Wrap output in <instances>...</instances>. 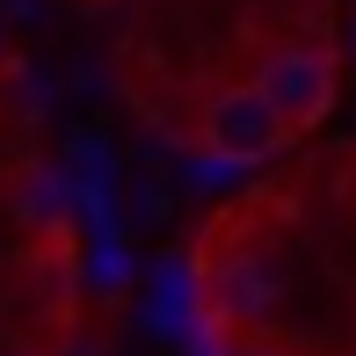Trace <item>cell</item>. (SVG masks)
<instances>
[{
    "instance_id": "obj_3",
    "label": "cell",
    "mask_w": 356,
    "mask_h": 356,
    "mask_svg": "<svg viewBox=\"0 0 356 356\" xmlns=\"http://www.w3.org/2000/svg\"><path fill=\"white\" fill-rule=\"evenodd\" d=\"M349 58H356V29H349Z\"/></svg>"
},
{
    "instance_id": "obj_2",
    "label": "cell",
    "mask_w": 356,
    "mask_h": 356,
    "mask_svg": "<svg viewBox=\"0 0 356 356\" xmlns=\"http://www.w3.org/2000/svg\"><path fill=\"white\" fill-rule=\"evenodd\" d=\"M254 88L277 102L291 138H313L320 124H327L334 95H342V58H334V44H320V37H291V44H277V51L254 66Z\"/></svg>"
},
{
    "instance_id": "obj_4",
    "label": "cell",
    "mask_w": 356,
    "mask_h": 356,
    "mask_svg": "<svg viewBox=\"0 0 356 356\" xmlns=\"http://www.w3.org/2000/svg\"><path fill=\"white\" fill-rule=\"evenodd\" d=\"M0 356H22V349H0Z\"/></svg>"
},
{
    "instance_id": "obj_1",
    "label": "cell",
    "mask_w": 356,
    "mask_h": 356,
    "mask_svg": "<svg viewBox=\"0 0 356 356\" xmlns=\"http://www.w3.org/2000/svg\"><path fill=\"white\" fill-rule=\"evenodd\" d=\"M197 145L211 160H225V168H269L277 153H291V124L277 117V102H269L254 80H233V88L204 95L197 109Z\"/></svg>"
}]
</instances>
